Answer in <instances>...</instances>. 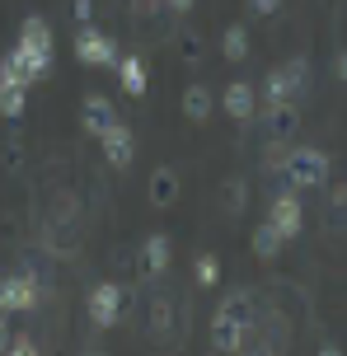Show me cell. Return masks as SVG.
Listing matches in <instances>:
<instances>
[{"instance_id": "cell-1", "label": "cell", "mask_w": 347, "mask_h": 356, "mask_svg": "<svg viewBox=\"0 0 347 356\" xmlns=\"http://www.w3.org/2000/svg\"><path fill=\"white\" fill-rule=\"evenodd\" d=\"M19 56L29 61V71H33V80H42V75L52 71V56H56V42H52V29L42 24L38 15L24 19V29H19Z\"/></svg>"}, {"instance_id": "cell-2", "label": "cell", "mask_w": 347, "mask_h": 356, "mask_svg": "<svg viewBox=\"0 0 347 356\" xmlns=\"http://www.w3.org/2000/svg\"><path fill=\"white\" fill-rule=\"evenodd\" d=\"M287 183H291L296 193H300V188H324V183H329V155L314 150V145L291 150V155H287Z\"/></svg>"}, {"instance_id": "cell-3", "label": "cell", "mask_w": 347, "mask_h": 356, "mask_svg": "<svg viewBox=\"0 0 347 356\" xmlns=\"http://www.w3.org/2000/svg\"><path fill=\"white\" fill-rule=\"evenodd\" d=\"M268 225H277L282 239H296V234L305 230V207H300V193H296L291 183L273 197V207H268Z\"/></svg>"}, {"instance_id": "cell-4", "label": "cell", "mask_w": 347, "mask_h": 356, "mask_svg": "<svg viewBox=\"0 0 347 356\" xmlns=\"http://www.w3.org/2000/svg\"><path fill=\"white\" fill-rule=\"evenodd\" d=\"M75 56H80L85 66H118V42H113L104 29L80 24V29H75Z\"/></svg>"}, {"instance_id": "cell-5", "label": "cell", "mask_w": 347, "mask_h": 356, "mask_svg": "<svg viewBox=\"0 0 347 356\" xmlns=\"http://www.w3.org/2000/svg\"><path fill=\"white\" fill-rule=\"evenodd\" d=\"M85 309H90L94 328H113L118 314H122V286H118V282H99L90 291V305H85Z\"/></svg>"}, {"instance_id": "cell-6", "label": "cell", "mask_w": 347, "mask_h": 356, "mask_svg": "<svg viewBox=\"0 0 347 356\" xmlns=\"http://www.w3.org/2000/svg\"><path fill=\"white\" fill-rule=\"evenodd\" d=\"M99 145H104V160L113 164V169H127L131 160H136V136H131L122 122H113L104 136H99Z\"/></svg>"}, {"instance_id": "cell-7", "label": "cell", "mask_w": 347, "mask_h": 356, "mask_svg": "<svg viewBox=\"0 0 347 356\" xmlns=\"http://www.w3.org/2000/svg\"><path fill=\"white\" fill-rule=\"evenodd\" d=\"M5 305H10V314H24V309H33L38 305V277L33 272H15V277H5Z\"/></svg>"}, {"instance_id": "cell-8", "label": "cell", "mask_w": 347, "mask_h": 356, "mask_svg": "<svg viewBox=\"0 0 347 356\" xmlns=\"http://www.w3.org/2000/svg\"><path fill=\"white\" fill-rule=\"evenodd\" d=\"M113 122H118L113 104L104 99V94H90V99H85V108H80V127H85V136H94V141H99Z\"/></svg>"}, {"instance_id": "cell-9", "label": "cell", "mask_w": 347, "mask_h": 356, "mask_svg": "<svg viewBox=\"0 0 347 356\" xmlns=\"http://www.w3.org/2000/svg\"><path fill=\"white\" fill-rule=\"evenodd\" d=\"M249 323H254V300H249L244 291H235V296H225V300H220L211 328H249Z\"/></svg>"}, {"instance_id": "cell-10", "label": "cell", "mask_w": 347, "mask_h": 356, "mask_svg": "<svg viewBox=\"0 0 347 356\" xmlns=\"http://www.w3.org/2000/svg\"><path fill=\"white\" fill-rule=\"evenodd\" d=\"M220 108H225L235 122H249V118H254V108H258V89L244 85V80H235V85L220 94Z\"/></svg>"}, {"instance_id": "cell-11", "label": "cell", "mask_w": 347, "mask_h": 356, "mask_svg": "<svg viewBox=\"0 0 347 356\" xmlns=\"http://www.w3.org/2000/svg\"><path fill=\"white\" fill-rule=\"evenodd\" d=\"M179 188H183V183H179V169H169V164H165V169H155V174H150V188H146V193H150V202L165 211V207H174V202H179Z\"/></svg>"}, {"instance_id": "cell-12", "label": "cell", "mask_w": 347, "mask_h": 356, "mask_svg": "<svg viewBox=\"0 0 347 356\" xmlns=\"http://www.w3.org/2000/svg\"><path fill=\"white\" fill-rule=\"evenodd\" d=\"M296 127H300V108L296 104H273L268 108V136H273V141L296 136Z\"/></svg>"}, {"instance_id": "cell-13", "label": "cell", "mask_w": 347, "mask_h": 356, "mask_svg": "<svg viewBox=\"0 0 347 356\" xmlns=\"http://www.w3.org/2000/svg\"><path fill=\"white\" fill-rule=\"evenodd\" d=\"M165 267H169V239L165 234H150L146 244H141V272L146 277H160Z\"/></svg>"}, {"instance_id": "cell-14", "label": "cell", "mask_w": 347, "mask_h": 356, "mask_svg": "<svg viewBox=\"0 0 347 356\" xmlns=\"http://www.w3.org/2000/svg\"><path fill=\"white\" fill-rule=\"evenodd\" d=\"M24 104H29V85L15 80V75H0V113L5 118H19Z\"/></svg>"}, {"instance_id": "cell-15", "label": "cell", "mask_w": 347, "mask_h": 356, "mask_svg": "<svg viewBox=\"0 0 347 356\" xmlns=\"http://www.w3.org/2000/svg\"><path fill=\"white\" fill-rule=\"evenodd\" d=\"M211 104H216V99H211V89H207V85H188V89H183V118L207 122V118H211Z\"/></svg>"}, {"instance_id": "cell-16", "label": "cell", "mask_w": 347, "mask_h": 356, "mask_svg": "<svg viewBox=\"0 0 347 356\" xmlns=\"http://www.w3.org/2000/svg\"><path fill=\"white\" fill-rule=\"evenodd\" d=\"M118 80H122L127 94H146V61L141 56H122L118 61Z\"/></svg>"}, {"instance_id": "cell-17", "label": "cell", "mask_w": 347, "mask_h": 356, "mask_svg": "<svg viewBox=\"0 0 347 356\" xmlns=\"http://www.w3.org/2000/svg\"><path fill=\"white\" fill-rule=\"evenodd\" d=\"M282 75H287V94L300 104V99H305V89H310V66H305V56L287 61V66H282Z\"/></svg>"}, {"instance_id": "cell-18", "label": "cell", "mask_w": 347, "mask_h": 356, "mask_svg": "<svg viewBox=\"0 0 347 356\" xmlns=\"http://www.w3.org/2000/svg\"><path fill=\"white\" fill-rule=\"evenodd\" d=\"M220 52H225V61H244L249 56V29L244 24H230L225 38H220Z\"/></svg>"}, {"instance_id": "cell-19", "label": "cell", "mask_w": 347, "mask_h": 356, "mask_svg": "<svg viewBox=\"0 0 347 356\" xmlns=\"http://www.w3.org/2000/svg\"><path fill=\"white\" fill-rule=\"evenodd\" d=\"M282 244H287V239H282V234H277V225H268V220L254 230V253L263 258V263H268V258H277V253H282Z\"/></svg>"}, {"instance_id": "cell-20", "label": "cell", "mask_w": 347, "mask_h": 356, "mask_svg": "<svg viewBox=\"0 0 347 356\" xmlns=\"http://www.w3.org/2000/svg\"><path fill=\"white\" fill-rule=\"evenodd\" d=\"M273 104H296L291 94H287V75L282 71H273L263 80V108H273Z\"/></svg>"}, {"instance_id": "cell-21", "label": "cell", "mask_w": 347, "mask_h": 356, "mask_svg": "<svg viewBox=\"0 0 347 356\" xmlns=\"http://www.w3.org/2000/svg\"><path fill=\"white\" fill-rule=\"evenodd\" d=\"M211 342H216V352H239L244 347V328H211Z\"/></svg>"}, {"instance_id": "cell-22", "label": "cell", "mask_w": 347, "mask_h": 356, "mask_svg": "<svg viewBox=\"0 0 347 356\" xmlns=\"http://www.w3.org/2000/svg\"><path fill=\"white\" fill-rule=\"evenodd\" d=\"M216 282H220L216 253H202V258H197V286H216Z\"/></svg>"}, {"instance_id": "cell-23", "label": "cell", "mask_w": 347, "mask_h": 356, "mask_svg": "<svg viewBox=\"0 0 347 356\" xmlns=\"http://www.w3.org/2000/svg\"><path fill=\"white\" fill-rule=\"evenodd\" d=\"M220 197H225V211L235 216L239 207H244V183H225V193H220Z\"/></svg>"}, {"instance_id": "cell-24", "label": "cell", "mask_w": 347, "mask_h": 356, "mask_svg": "<svg viewBox=\"0 0 347 356\" xmlns=\"http://www.w3.org/2000/svg\"><path fill=\"white\" fill-rule=\"evenodd\" d=\"M179 52L188 56V61H202V38L197 33H183L179 38Z\"/></svg>"}, {"instance_id": "cell-25", "label": "cell", "mask_w": 347, "mask_h": 356, "mask_svg": "<svg viewBox=\"0 0 347 356\" xmlns=\"http://www.w3.org/2000/svg\"><path fill=\"white\" fill-rule=\"evenodd\" d=\"M277 10H282V0H249V15H258V19L277 15Z\"/></svg>"}, {"instance_id": "cell-26", "label": "cell", "mask_w": 347, "mask_h": 356, "mask_svg": "<svg viewBox=\"0 0 347 356\" xmlns=\"http://www.w3.org/2000/svg\"><path fill=\"white\" fill-rule=\"evenodd\" d=\"M150 323H155V328H169V300H155V309H150Z\"/></svg>"}, {"instance_id": "cell-27", "label": "cell", "mask_w": 347, "mask_h": 356, "mask_svg": "<svg viewBox=\"0 0 347 356\" xmlns=\"http://www.w3.org/2000/svg\"><path fill=\"white\" fill-rule=\"evenodd\" d=\"M10 352H15V356H33L38 342H33V338H10Z\"/></svg>"}, {"instance_id": "cell-28", "label": "cell", "mask_w": 347, "mask_h": 356, "mask_svg": "<svg viewBox=\"0 0 347 356\" xmlns=\"http://www.w3.org/2000/svg\"><path fill=\"white\" fill-rule=\"evenodd\" d=\"M90 15H94L90 0H75V24H90Z\"/></svg>"}, {"instance_id": "cell-29", "label": "cell", "mask_w": 347, "mask_h": 356, "mask_svg": "<svg viewBox=\"0 0 347 356\" xmlns=\"http://www.w3.org/2000/svg\"><path fill=\"white\" fill-rule=\"evenodd\" d=\"M160 5H169V10H179V15H183V10H193L197 0H160Z\"/></svg>"}, {"instance_id": "cell-30", "label": "cell", "mask_w": 347, "mask_h": 356, "mask_svg": "<svg viewBox=\"0 0 347 356\" xmlns=\"http://www.w3.org/2000/svg\"><path fill=\"white\" fill-rule=\"evenodd\" d=\"M0 352H10V323L0 319Z\"/></svg>"}, {"instance_id": "cell-31", "label": "cell", "mask_w": 347, "mask_h": 356, "mask_svg": "<svg viewBox=\"0 0 347 356\" xmlns=\"http://www.w3.org/2000/svg\"><path fill=\"white\" fill-rule=\"evenodd\" d=\"M0 319H10V305H5V286H0Z\"/></svg>"}, {"instance_id": "cell-32", "label": "cell", "mask_w": 347, "mask_h": 356, "mask_svg": "<svg viewBox=\"0 0 347 356\" xmlns=\"http://www.w3.org/2000/svg\"><path fill=\"white\" fill-rule=\"evenodd\" d=\"M338 75H343V80H347V52L338 56Z\"/></svg>"}]
</instances>
